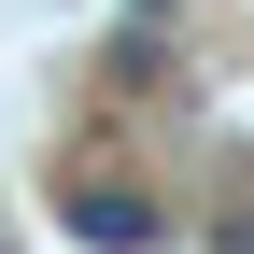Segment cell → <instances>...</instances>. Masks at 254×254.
Segmentation results:
<instances>
[{
    "instance_id": "1",
    "label": "cell",
    "mask_w": 254,
    "mask_h": 254,
    "mask_svg": "<svg viewBox=\"0 0 254 254\" xmlns=\"http://www.w3.org/2000/svg\"><path fill=\"white\" fill-rule=\"evenodd\" d=\"M155 226H170V212L127 198V184H71V240H85V254H141Z\"/></svg>"
},
{
    "instance_id": "2",
    "label": "cell",
    "mask_w": 254,
    "mask_h": 254,
    "mask_svg": "<svg viewBox=\"0 0 254 254\" xmlns=\"http://www.w3.org/2000/svg\"><path fill=\"white\" fill-rule=\"evenodd\" d=\"M127 14H170V0H127Z\"/></svg>"
}]
</instances>
